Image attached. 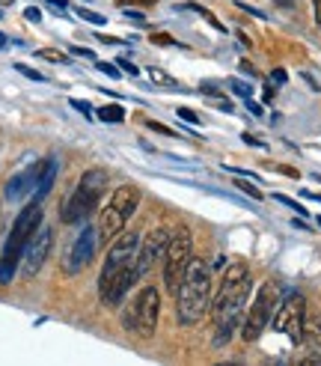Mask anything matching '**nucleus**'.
Returning a JSON list of instances; mask_svg holds the SVG:
<instances>
[{"instance_id":"16","label":"nucleus","mask_w":321,"mask_h":366,"mask_svg":"<svg viewBox=\"0 0 321 366\" xmlns=\"http://www.w3.org/2000/svg\"><path fill=\"white\" fill-rule=\"evenodd\" d=\"M304 340L309 342V349L321 354V313L313 315V319H306V324H304Z\"/></svg>"},{"instance_id":"24","label":"nucleus","mask_w":321,"mask_h":366,"mask_svg":"<svg viewBox=\"0 0 321 366\" xmlns=\"http://www.w3.org/2000/svg\"><path fill=\"white\" fill-rule=\"evenodd\" d=\"M178 120L182 122H190V125H199V116H196V111H190V107H178Z\"/></svg>"},{"instance_id":"4","label":"nucleus","mask_w":321,"mask_h":366,"mask_svg":"<svg viewBox=\"0 0 321 366\" xmlns=\"http://www.w3.org/2000/svg\"><path fill=\"white\" fill-rule=\"evenodd\" d=\"M42 214H45V209H42V200H39V196L18 212L12 232H9V239L3 244V256H0V286H9L15 280L18 262H21V256H24V247L30 239H33V232L42 226Z\"/></svg>"},{"instance_id":"7","label":"nucleus","mask_w":321,"mask_h":366,"mask_svg":"<svg viewBox=\"0 0 321 366\" xmlns=\"http://www.w3.org/2000/svg\"><path fill=\"white\" fill-rule=\"evenodd\" d=\"M158 315H160V292L155 286H146V289H140L134 301H128L122 313V324L128 333L140 336V340H152L158 331Z\"/></svg>"},{"instance_id":"10","label":"nucleus","mask_w":321,"mask_h":366,"mask_svg":"<svg viewBox=\"0 0 321 366\" xmlns=\"http://www.w3.org/2000/svg\"><path fill=\"white\" fill-rule=\"evenodd\" d=\"M304 324H306V301L300 292H292L286 301H279L274 313V331L286 333L292 345L304 342Z\"/></svg>"},{"instance_id":"21","label":"nucleus","mask_w":321,"mask_h":366,"mask_svg":"<svg viewBox=\"0 0 321 366\" xmlns=\"http://www.w3.org/2000/svg\"><path fill=\"white\" fill-rule=\"evenodd\" d=\"M229 86H232V93H235V95H241V98H244V102H247L250 95H253V90H250V84H244V81H235V77H232V81H229Z\"/></svg>"},{"instance_id":"41","label":"nucleus","mask_w":321,"mask_h":366,"mask_svg":"<svg viewBox=\"0 0 321 366\" xmlns=\"http://www.w3.org/2000/svg\"><path fill=\"white\" fill-rule=\"evenodd\" d=\"M9 45V39H6V33L3 30H0V48H6Z\"/></svg>"},{"instance_id":"23","label":"nucleus","mask_w":321,"mask_h":366,"mask_svg":"<svg viewBox=\"0 0 321 366\" xmlns=\"http://www.w3.org/2000/svg\"><path fill=\"white\" fill-rule=\"evenodd\" d=\"M77 15H80V18H86V21H89V24H95V27H104V21H107L104 15L89 12V9H77Z\"/></svg>"},{"instance_id":"14","label":"nucleus","mask_w":321,"mask_h":366,"mask_svg":"<svg viewBox=\"0 0 321 366\" xmlns=\"http://www.w3.org/2000/svg\"><path fill=\"white\" fill-rule=\"evenodd\" d=\"M39 173H42V161H36V164H30V167H24L21 173H15L12 179L6 182V191H3V196L6 200H12V203H18V200H24V196L30 194V191H36V182H39Z\"/></svg>"},{"instance_id":"1","label":"nucleus","mask_w":321,"mask_h":366,"mask_svg":"<svg viewBox=\"0 0 321 366\" xmlns=\"http://www.w3.org/2000/svg\"><path fill=\"white\" fill-rule=\"evenodd\" d=\"M140 235L137 232H119L113 241L107 244L102 277H98V298L104 306H119L128 289L140 277L137 271V253H140Z\"/></svg>"},{"instance_id":"37","label":"nucleus","mask_w":321,"mask_h":366,"mask_svg":"<svg viewBox=\"0 0 321 366\" xmlns=\"http://www.w3.org/2000/svg\"><path fill=\"white\" fill-rule=\"evenodd\" d=\"M313 9H315V24L321 27V0H313Z\"/></svg>"},{"instance_id":"27","label":"nucleus","mask_w":321,"mask_h":366,"mask_svg":"<svg viewBox=\"0 0 321 366\" xmlns=\"http://www.w3.org/2000/svg\"><path fill=\"white\" fill-rule=\"evenodd\" d=\"M146 125H149V128H152V131H158V134H164V137H176V131H173V128H167V125H160V122H155V120H149Z\"/></svg>"},{"instance_id":"17","label":"nucleus","mask_w":321,"mask_h":366,"mask_svg":"<svg viewBox=\"0 0 321 366\" xmlns=\"http://www.w3.org/2000/svg\"><path fill=\"white\" fill-rule=\"evenodd\" d=\"M98 120H102V122H122L125 120V111L119 104H104L102 111H98Z\"/></svg>"},{"instance_id":"2","label":"nucleus","mask_w":321,"mask_h":366,"mask_svg":"<svg viewBox=\"0 0 321 366\" xmlns=\"http://www.w3.org/2000/svg\"><path fill=\"white\" fill-rule=\"evenodd\" d=\"M250 295V268L244 262H232L220 280V289L212 298V319H214V345H226L241 324Z\"/></svg>"},{"instance_id":"34","label":"nucleus","mask_w":321,"mask_h":366,"mask_svg":"<svg viewBox=\"0 0 321 366\" xmlns=\"http://www.w3.org/2000/svg\"><path fill=\"white\" fill-rule=\"evenodd\" d=\"M116 66H122V68H125V72H128V75H140V68H137L134 63H128V60H119Z\"/></svg>"},{"instance_id":"31","label":"nucleus","mask_w":321,"mask_h":366,"mask_svg":"<svg viewBox=\"0 0 321 366\" xmlns=\"http://www.w3.org/2000/svg\"><path fill=\"white\" fill-rule=\"evenodd\" d=\"M72 54L86 57V60H95V51H93V48H72Z\"/></svg>"},{"instance_id":"15","label":"nucleus","mask_w":321,"mask_h":366,"mask_svg":"<svg viewBox=\"0 0 321 366\" xmlns=\"http://www.w3.org/2000/svg\"><path fill=\"white\" fill-rule=\"evenodd\" d=\"M57 173H59V161H57V158H48V161H42V173H39V182H36V196H39V200H45L48 191L54 187Z\"/></svg>"},{"instance_id":"11","label":"nucleus","mask_w":321,"mask_h":366,"mask_svg":"<svg viewBox=\"0 0 321 366\" xmlns=\"http://www.w3.org/2000/svg\"><path fill=\"white\" fill-rule=\"evenodd\" d=\"M95 247H98V226H89V223L84 221V226H80L77 239H75V244H72V250L63 256V271L72 274V277L80 274L89 262L95 259Z\"/></svg>"},{"instance_id":"25","label":"nucleus","mask_w":321,"mask_h":366,"mask_svg":"<svg viewBox=\"0 0 321 366\" xmlns=\"http://www.w3.org/2000/svg\"><path fill=\"white\" fill-rule=\"evenodd\" d=\"M235 187H241V191H244V194H250V196H253V200H262V191H259L256 185L244 182V179H238V182H235Z\"/></svg>"},{"instance_id":"26","label":"nucleus","mask_w":321,"mask_h":366,"mask_svg":"<svg viewBox=\"0 0 321 366\" xmlns=\"http://www.w3.org/2000/svg\"><path fill=\"white\" fill-rule=\"evenodd\" d=\"M274 200H277V203H283V205H288V209H295L297 214H306V209H304V205H300V203H295V200H288L286 194H274Z\"/></svg>"},{"instance_id":"6","label":"nucleus","mask_w":321,"mask_h":366,"mask_svg":"<svg viewBox=\"0 0 321 366\" xmlns=\"http://www.w3.org/2000/svg\"><path fill=\"white\" fill-rule=\"evenodd\" d=\"M140 205V191L134 185H119L113 194L107 196L102 214H98V241L110 244L119 232L125 230V223L131 221V214Z\"/></svg>"},{"instance_id":"5","label":"nucleus","mask_w":321,"mask_h":366,"mask_svg":"<svg viewBox=\"0 0 321 366\" xmlns=\"http://www.w3.org/2000/svg\"><path fill=\"white\" fill-rule=\"evenodd\" d=\"M110 185V173L102 170V167H93V170H86L80 176V182L72 194L63 200V209H59V221L63 223H84L89 212L98 209V200H102V194L107 191Z\"/></svg>"},{"instance_id":"40","label":"nucleus","mask_w":321,"mask_h":366,"mask_svg":"<svg viewBox=\"0 0 321 366\" xmlns=\"http://www.w3.org/2000/svg\"><path fill=\"white\" fill-rule=\"evenodd\" d=\"M128 3V0H125ZM134 3H140V6H152V3H158V0H134Z\"/></svg>"},{"instance_id":"39","label":"nucleus","mask_w":321,"mask_h":366,"mask_svg":"<svg viewBox=\"0 0 321 366\" xmlns=\"http://www.w3.org/2000/svg\"><path fill=\"white\" fill-rule=\"evenodd\" d=\"M241 68H244V72H247V75H256V68H253V63H247V60H244V63H241Z\"/></svg>"},{"instance_id":"20","label":"nucleus","mask_w":321,"mask_h":366,"mask_svg":"<svg viewBox=\"0 0 321 366\" xmlns=\"http://www.w3.org/2000/svg\"><path fill=\"white\" fill-rule=\"evenodd\" d=\"M15 72L24 75V77H30V81H42V84H45V75L36 72V68H30V66H24V63H15Z\"/></svg>"},{"instance_id":"33","label":"nucleus","mask_w":321,"mask_h":366,"mask_svg":"<svg viewBox=\"0 0 321 366\" xmlns=\"http://www.w3.org/2000/svg\"><path fill=\"white\" fill-rule=\"evenodd\" d=\"M48 6H51V9H57V12H68V3H66V0H48Z\"/></svg>"},{"instance_id":"9","label":"nucleus","mask_w":321,"mask_h":366,"mask_svg":"<svg viewBox=\"0 0 321 366\" xmlns=\"http://www.w3.org/2000/svg\"><path fill=\"white\" fill-rule=\"evenodd\" d=\"M277 306H279V289H277V283L268 280V283L259 286L256 301L250 304V313H247L244 324H241L244 342H256L259 336L265 333V328L270 324V319H274V313H277Z\"/></svg>"},{"instance_id":"38","label":"nucleus","mask_w":321,"mask_h":366,"mask_svg":"<svg viewBox=\"0 0 321 366\" xmlns=\"http://www.w3.org/2000/svg\"><path fill=\"white\" fill-rule=\"evenodd\" d=\"M241 137H244V143H250V146H262V143H259L253 134H241Z\"/></svg>"},{"instance_id":"36","label":"nucleus","mask_w":321,"mask_h":366,"mask_svg":"<svg viewBox=\"0 0 321 366\" xmlns=\"http://www.w3.org/2000/svg\"><path fill=\"white\" fill-rule=\"evenodd\" d=\"M125 18H131V21H137V24H143V21H146L143 15H140V12H131V9H128V12H125Z\"/></svg>"},{"instance_id":"13","label":"nucleus","mask_w":321,"mask_h":366,"mask_svg":"<svg viewBox=\"0 0 321 366\" xmlns=\"http://www.w3.org/2000/svg\"><path fill=\"white\" fill-rule=\"evenodd\" d=\"M167 244H169V230H164V226H155V230L146 232V239L140 241V253H137L140 277H143L149 268H155L158 259L167 253Z\"/></svg>"},{"instance_id":"3","label":"nucleus","mask_w":321,"mask_h":366,"mask_svg":"<svg viewBox=\"0 0 321 366\" xmlns=\"http://www.w3.org/2000/svg\"><path fill=\"white\" fill-rule=\"evenodd\" d=\"M176 310H178V324L182 328H194L212 310V265L203 256L190 259L176 292Z\"/></svg>"},{"instance_id":"44","label":"nucleus","mask_w":321,"mask_h":366,"mask_svg":"<svg viewBox=\"0 0 321 366\" xmlns=\"http://www.w3.org/2000/svg\"><path fill=\"white\" fill-rule=\"evenodd\" d=\"M318 226H321V214H318Z\"/></svg>"},{"instance_id":"22","label":"nucleus","mask_w":321,"mask_h":366,"mask_svg":"<svg viewBox=\"0 0 321 366\" xmlns=\"http://www.w3.org/2000/svg\"><path fill=\"white\" fill-rule=\"evenodd\" d=\"M68 104H72L75 107V111H80V113H84L86 116V120H93V104H89V102H84V98H72V102H68Z\"/></svg>"},{"instance_id":"42","label":"nucleus","mask_w":321,"mask_h":366,"mask_svg":"<svg viewBox=\"0 0 321 366\" xmlns=\"http://www.w3.org/2000/svg\"><path fill=\"white\" fill-rule=\"evenodd\" d=\"M279 6H295V0H277Z\"/></svg>"},{"instance_id":"29","label":"nucleus","mask_w":321,"mask_h":366,"mask_svg":"<svg viewBox=\"0 0 321 366\" xmlns=\"http://www.w3.org/2000/svg\"><path fill=\"white\" fill-rule=\"evenodd\" d=\"M152 42H155V45H164V48H167V45H176V39L169 36V33H152Z\"/></svg>"},{"instance_id":"19","label":"nucleus","mask_w":321,"mask_h":366,"mask_svg":"<svg viewBox=\"0 0 321 366\" xmlns=\"http://www.w3.org/2000/svg\"><path fill=\"white\" fill-rule=\"evenodd\" d=\"M36 57L39 60H48V63H66L68 66V57L63 51H54V48H39Z\"/></svg>"},{"instance_id":"43","label":"nucleus","mask_w":321,"mask_h":366,"mask_svg":"<svg viewBox=\"0 0 321 366\" xmlns=\"http://www.w3.org/2000/svg\"><path fill=\"white\" fill-rule=\"evenodd\" d=\"M15 3V0H0V6H12Z\"/></svg>"},{"instance_id":"30","label":"nucleus","mask_w":321,"mask_h":366,"mask_svg":"<svg viewBox=\"0 0 321 366\" xmlns=\"http://www.w3.org/2000/svg\"><path fill=\"white\" fill-rule=\"evenodd\" d=\"M24 18H27V21H42V9H36V6H27L24 9Z\"/></svg>"},{"instance_id":"28","label":"nucleus","mask_w":321,"mask_h":366,"mask_svg":"<svg viewBox=\"0 0 321 366\" xmlns=\"http://www.w3.org/2000/svg\"><path fill=\"white\" fill-rule=\"evenodd\" d=\"M98 68H102L104 75H110V77H113V81H116V77H122V72H119V68H116V63H98Z\"/></svg>"},{"instance_id":"35","label":"nucleus","mask_w":321,"mask_h":366,"mask_svg":"<svg viewBox=\"0 0 321 366\" xmlns=\"http://www.w3.org/2000/svg\"><path fill=\"white\" fill-rule=\"evenodd\" d=\"M247 107H250V111H253L256 116H262V104H256L253 98H247Z\"/></svg>"},{"instance_id":"32","label":"nucleus","mask_w":321,"mask_h":366,"mask_svg":"<svg viewBox=\"0 0 321 366\" xmlns=\"http://www.w3.org/2000/svg\"><path fill=\"white\" fill-rule=\"evenodd\" d=\"M270 81H274V84H286L288 75L283 72V68H274V72H270Z\"/></svg>"},{"instance_id":"8","label":"nucleus","mask_w":321,"mask_h":366,"mask_svg":"<svg viewBox=\"0 0 321 366\" xmlns=\"http://www.w3.org/2000/svg\"><path fill=\"white\" fill-rule=\"evenodd\" d=\"M190 259H194V235L187 226H178L176 232H169V244L164 253V286L167 292H178V283L187 271Z\"/></svg>"},{"instance_id":"12","label":"nucleus","mask_w":321,"mask_h":366,"mask_svg":"<svg viewBox=\"0 0 321 366\" xmlns=\"http://www.w3.org/2000/svg\"><path fill=\"white\" fill-rule=\"evenodd\" d=\"M51 247H54V232L48 230V226H39L33 232V239L27 241L24 256H21V274L27 280H33V277L42 271V265L48 262V256H51Z\"/></svg>"},{"instance_id":"18","label":"nucleus","mask_w":321,"mask_h":366,"mask_svg":"<svg viewBox=\"0 0 321 366\" xmlns=\"http://www.w3.org/2000/svg\"><path fill=\"white\" fill-rule=\"evenodd\" d=\"M149 75H152V81H155V84H160V86H167V90H169V93H178V81H176V77H173V75H167V72H160V68H152V72H149Z\"/></svg>"}]
</instances>
